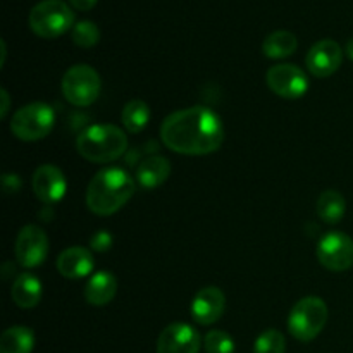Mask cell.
<instances>
[{
	"mask_svg": "<svg viewBox=\"0 0 353 353\" xmlns=\"http://www.w3.org/2000/svg\"><path fill=\"white\" fill-rule=\"evenodd\" d=\"M269 90L281 99H302L309 90V78L295 64L272 65L265 74Z\"/></svg>",
	"mask_w": 353,
	"mask_h": 353,
	"instance_id": "9c48e42d",
	"label": "cell"
},
{
	"mask_svg": "<svg viewBox=\"0 0 353 353\" xmlns=\"http://www.w3.org/2000/svg\"><path fill=\"white\" fill-rule=\"evenodd\" d=\"M286 338L278 330H268L257 338L254 353H285Z\"/></svg>",
	"mask_w": 353,
	"mask_h": 353,
	"instance_id": "cb8c5ba5",
	"label": "cell"
},
{
	"mask_svg": "<svg viewBox=\"0 0 353 353\" xmlns=\"http://www.w3.org/2000/svg\"><path fill=\"white\" fill-rule=\"evenodd\" d=\"M71 38L78 47L92 48L100 41V30L92 21H79L71 30Z\"/></svg>",
	"mask_w": 353,
	"mask_h": 353,
	"instance_id": "603a6c76",
	"label": "cell"
},
{
	"mask_svg": "<svg viewBox=\"0 0 353 353\" xmlns=\"http://www.w3.org/2000/svg\"><path fill=\"white\" fill-rule=\"evenodd\" d=\"M299 47V40L292 31L279 30L269 34L262 43V54L269 59H286L293 55Z\"/></svg>",
	"mask_w": 353,
	"mask_h": 353,
	"instance_id": "d6986e66",
	"label": "cell"
},
{
	"mask_svg": "<svg viewBox=\"0 0 353 353\" xmlns=\"http://www.w3.org/2000/svg\"><path fill=\"white\" fill-rule=\"evenodd\" d=\"M117 292V281L112 272L99 271L88 279L85 286V299L90 305L102 307L112 302Z\"/></svg>",
	"mask_w": 353,
	"mask_h": 353,
	"instance_id": "ac0fdd59",
	"label": "cell"
},
{
	"mask_svg": "<svg viewBox=\"0 0 353 353\" xmlns=\"http://www.w3.org/2000/svg\"><path fill=\"white\" fill-rule=\"evenodd\" d=\"M76 148L83 159L97 164H107L123 157L128 150V138L114 124H93L76 140Z\"/></svg>",
	"mask_w": 353,
	"mask_h": 353,
	"instance_id": "3957f363",
	"label": "cell"
},
{
	"mask_svg": "<svg viewBox=\"0 0 353 353\" xmlns=\"http://www.w3.org/2000/svg\"><path fill=\"white\" fill-rule=\"evenodd\" d=\"M97 2L99 0H69V3L78 10H92L97 6Z\"/></svg>",
	"mask_w": 353,
	"mask_h": 353,
	"instance_id": "4316f807",
	"label": "cell"
},
{
	"mask_svg": "<svg viewBox=\"0 0 353 353\" xmlns=\"http://www.w3.org/2000/svg\"><path fill=\"white\" fill-rule=\"evenodd\" d=\"M199 331L186 323H172L164 327L157 340V353H199Z\"/></svg>",
	"mask_w": 353,
	"mask_h": 353,
	"instance_id": "7c38bea8",
	"label": "cell"
},
{
	"mask_svg": "<svg viewBox=\"0 0 353 353\" xmlns=\"http://www.w3.org/2000/svg\"><path fill=\"white\" fill-rule=\"evenodd\" d=\"M226 296L217 286H205L199 290L192 300V317L200 326H210L223 317Z\"/></svg>",
	"mask_w": 353,
	"mask_h": 353,
	"instance_id": "4fadbf2b",
	"label": "cell"
},
{
	"mask_svg": "<svg viewBox=\"0 0 353 353\" xmlns=\"http://www.w3.org/2000/svg\"><path fill=\"white\" fill-rule=\"evenodd\" d=\"M169 174H171V164H169L168 159L161 157V155H152V157H147L140 162L134 178L141 188L154 190L164 185Z\"/></svg>",
	"mask_w": 353,
	"mask_h": 353,
	"instance_id": "2e32d148",
	"label": "cell"
},
{
	"mask_svg": "<svg viewBox=\"0 0 353 353\" xmlns=\"http://www.w3.org/2000/svg\"><path fill=\"white\" fill-rule=\"evenodd\" d=\"M341 62H343V48L338 41L330 38L314 43L305 57L307 69L316 78H330L340 69Z\"/></svg>",
	"mask_w": 353,
	"mask_h": 353,
	"instance_id": "8fae6325",
	"label": "cell"
},
{
	"mask_svg": "<svg viewBox=\"0 0 353 353\" xmlns=\"http://www.w3.org/2000/svg\"><path fill=\"white\" fill-rule=\"evenodd\" d=\"M41 293H43V285L37 276L30 274V272H23L17 276L12 283V290H10L12 302L19 309L37 307L41 300Z\"/></svg>",
	"mask_w": 353,
	"mask_h": 353,
	"instance_id": "e0dca14e",
	"label": "cell"
},
{
	"mask_svg": "<svg viewBox=\"0 0 353 353\" xmlns=\"http://www.w3.org/2000/svg\"><path fill=\"white\" fill-rule=\"evenodd\" d=\"M17 264L26 269L38 268L45 262L48 255V238L41 228L28 224L17 233L14 245Z\"/></svg>",
	"mask_w": 353,
	"mask_h": 353,
	"instance_id": "30bf717a",
	"label": "cell"
},
{
	"mask_svg": "<svg viewBox=\"0 0 353 353\" xmlns=\"http://www.w3.org/2000/svg\"><path fill=\"white\" fill-rule=\"evenodd\" d=\"M62 95L76 107H88L100 95V74L88 64H76L62 78Z\"/></svg>",
	"mask_w": 353,
	"mask_h": 353,
	"instance_id": "52a82bcc",
	"label": "cell"
},
{
	"mask_svg": "<svg viewBox=\"0 0 353 353\" xmlns=\"http://www.w3.org/2000/svg\"><path fill=\"white\" fill-rule=\"evenodd\" d=\"M207 353H234V340L221 330H212L203 338Z\"/></svg>",
	"mask_w": 353,
	"mask_h": 353,
	"instance_id": "d4e9b609",
	"label": "cell"
},
{
	"mask_svg": "<svg viewBox=\"0 0 353 353\" xmlns=\"http://www.w3.org/2000/svg\"><path fill=\"white\" fill-rule=\"evenodd\" d=\"M317 259L327 271H348L353 268V240L343 231H330L319 240Z\"/></svg>",
	"mask_w": 353,
	"mask_h": 353,
	"instance_id": "ba28073f",
	"label": "cell"
},
{
	"mask_svg": "<svg viewBox=\"0 0 353 353\" xmlns=\"http://www.w3.org/2000/svg\"><path fill=\"white\" fill-rule=\"evenodd\" d=\"M33 192L37 199L43 203H57L64 199L68 181L59 168L52 164H43L33 174Z\"/></svg>",
	"mask_w": 353,
	"mask_h": 353,
	"instance_id": "5bb4252c",
	"label": "cell"
},
{
	"mask_svg": "<svg viewBox=\"0 0 353 353\" xmlns=\"http://www.w3.org/2000/svg\"><path fill=\"white\" fill-rule=\"evenodd\" d=\"M345 54H347V57L353 61V38L347 41V47H345Z\"/></svg>",
	"mask_w": 353,
	"mask_h": 353,
	"instance_id": "f1b7e54d",
	"label": "cell"
},
{
	"mask_svg": "<svg viewBox=\"0 0 353 353\" xmlns=\"http://www.w3.org/2000/svg\"><path fill=\"white\" fill-rule=\"evenodd\" d=\"M34 334L26 326H12L0 336V353H31Z\"/></svg>",
	"mask_w": 353,
	"mask_h": 353,
	"instance_id": "44dd1931",
	"label": "cell"
},
{
	"mask_svg": "<svg viewBox=\"0 0 353 353\" xmlns=\"http://www.w3.org/2000/svg\"><path fill=\"white\" fill-rule=\"evenodd\" d=\"M0 99H2V110H0V117L7 116V110H9V93L6 90H0Z\"/></svg>",
	"mask_w": 353,
	"mask_h": 353,
	"instance_id": "83f0119b",
	"label": "cell"
},
{
	"mask_svg": "<svg viewBox=\"0 0 353 353\" xmlns=\"http://www.w3.org/2000/svg\"><path fill=\"white\" fill-rule=\"evenodd\" d=\"M90 245H92V248L95 252H107L112 247V234L105 230L97 231L92 236V240H90Z\"/></svg>",
	"mask_w": 353,
	"mask_h": 353,
	"instance_id": "484cf974",
	"label": "cell"
},
{
	"mask_svg": "<svg viewBox=\"0 0 353 353\" xmlns=\"http://www.w3.org/2000/svg\"><path fill=\"white\" fill-rule=\"evenodd\" d=\"M330 317L326 302L319 296H305L290 310L288 330L295 340L309 343L321 334Z\"/></svg>",
	"mask_w": 353,
	"mask_h": 353,
	"instance_id": "5b68a950",
	"label": "cell"
},
{
	"mask_svg": "<svg viewBox=\"0 0 353 353\" xmlns=\"http://www.w3.org/2000/svg\"><path fill=\"white\" fill-rule=\"evenodd\" d=\"M317 216L327 224H336L347 212V200L336 190H326L317 199Z\"/></svg>",
	"mask_w": 353,
	"mask_h": 353,
	"instance_id": "ffe728a7",
	"label": "cell"
},
{
	"mask_svg": "<svg viewBox=\"0 0 353 353\" xmlns=\"http://www.w3.org/2000/svg\"><path fill=\"white\" fill-rule=\"evenodd\" d=\"M95 268V261L88 248H65L57 259V271L68 279L86 278Z\"/></svg>",
	"mask_w": 353,
	"mask_h": 353,
	"instance_id": "9a60e30c",
	"label": "cell"
},
{
	"mask_svg": "<svg viewBox=\"0 0 353 353\" xmlns=\"http://www.w3.org/2000/svg\"><path fill=\"white\" fill-rule=\"evenodd\" d=\"M55 126V112L48 103L33 102L21 107L10 119V133L23 141H38Z\"/></svg>",
	"mask_w": 353,
	"mask_h": 353,
	"instance_id": "8992f818",
	"label": "cell"
},
{
	"mask_svg": "<svg viewBox=\"0 0 353 353\" xmlns=\"http://www.w3.org/2000/svg\"><path fill=\"white\" fill-rule=\"evenodd\" d=\"M137 192V179L121 168L97 172L86 190V205L97 216H112L123 209Z\"/></svg>",
	"mask_w": 353,
	"mask_h": 353,
	"instance_id": "7a4b0ae2",
	"label": "cell"
},
{
	"mask_svg": "<svg viewBox=\"0 0 353 353\" xmlns=\"http://www.w3.org/2000/svg\"><path fill=\"white\" fill-rule=\"evenodd\" d=\"M152 117V110L148 103L143 100H131L124 105L123 112H121V121H123L124 128L128 133H141L145 128L148 126V121Z\"/></svg>",
	"mask_w": 353,
	"mask_h": 353,
	"instance_id": "7402d4cb",
	"label": "cell"
},
{
	"mask_svg": "<svg viewBox=\"0 0 353 353\" xmlns=\"http://www.w3.org/2000/svg\"><path fill=\"white\" fill-rule=\"evenodd\" d=\"M28 23L37 37L52 40L74 28V12L64 0H41L31 9Z\"/></svg>",
	"mask_w": 353,
	"mask_h": 353,
	"instance_id": "277c9868",
	"label": "cell"
},
{
	"mask_svg": "<svg viewBox=\"0 0 353 353\" xmlns=\"http://www.w3.org/2000/svg\"><path fill=\"white\" fill-rule=\"evenodd\" d=\"M161 138L176 154L209 155L223 145L224 126L212 109L195 105L169 114L162 121Z\"/></svg>",
	"mask_w": 353,
	"mask_h": 353,
	"instance_id": "6da1fadb",
	"label": "cell"
}]
</instances>
